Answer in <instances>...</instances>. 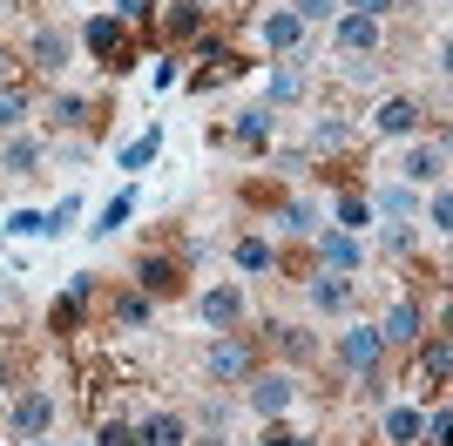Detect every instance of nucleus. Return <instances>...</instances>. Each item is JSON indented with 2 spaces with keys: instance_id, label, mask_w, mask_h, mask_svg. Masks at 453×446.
I'll return each instance as SVG.
<instances>
[{
  "instance_id": "c03bdc74",
  "label": "nucleus",
  "mask_w": 453,
  "mask_h": 446,
  "mask_svg": "<svg viewBox=\"0 0 453 446\" xmlns=\"http://www.w3.org/2000/svg\"><path fill=\"white\" fill-rule=\"evenodd\" d=\"M7 81H14V55H7V48H0V88H7Z\"/></svg>"
},
{
  "instance_id": "49530a36",
  "label": "nucleus",
  "mask_w": 453,
  "mask_h": 446,
  "mask_svg": "<svg viewBox=\"0 0 453 446\" xmlns=\"http://www.w3.org/2000/svg\"><path fill=\"white\" fill-rule=\"evenodd\" d=\"M440 68H447V74H453V41H447V55H440Z\"/></svg>"
},
{
  "instance_id": "aec40b11",
  "label": "nucleus",
  "mask_w": 453,
  "mask_h": 446,
  "mask_svg": "<svg viewBox=\"0 0 453 446\" xmlns=\"http://www.w3.org/2000/svg\"><path fill=\"white\" fill-rule=\"evenodd\" d=\"M419 433H426V412H413V406L386 412V446H419Z\"/></svg>"
},
{
  "instance_id": "423d86ee",
  "label": "nucleus",
  "mask_w": 453,
  "mask_h": 446,
  "mask_svg": "<svg viewBox=\"0 0 453 446\" xmlns=\"http://www.w3.org/2000/svg\"><path fill=\"white\" fill-rule=\"evenodd\" d=\"M7 427H14L20 440H41V433L55 427V392H20L14 412H7Z\"/></svg>"
},
{
  "instance_id": "37998d69",
  "label": "nucleus",
  "mask_w": 453,
  "mask_h": 446,
  "mask_svg": "<svg viewBox=\"0 0 453 446\" xmlns=\"http://www.w3.org/2000/svg\"><path fill=\"white\" fill-rule=\"evenodd\" d=\"M352 14H386V7H399V0H345Z\"/></svg>"
},
{
  "instance_id": "7c9ffc66",
  "label": "nucleus",
  "mask_w": 453,
  "mask_h": 446,
  "mask_svg": "<svg viewBox=\"0 0 453 446\" xmlns=\"http://www.w3.org/2000/svg\"><path fill=\"white\" fill-rule=\"evenodd\" d=\"M0 230H7V237H48V217H41V210H14Z\"/></svg>"
},
{
  "instance_id": "a18cd8bd",
  "label": "nucleus",
  "mask_w": 453,
  "mask_h": 446,
  "mask_svg": "<svg viewBox=\"0 0 453 446\" xmlns=\"http://www.w3.org/2000/svg\"><path fill=\"white\" fill-rule=\"evenodd\" d=\"M196 446H230V440H224V433H203V440H196Z\"/></svg>"
},
{
  "instance_id": "cd10ccee",
  "label": "nucleus",
  "mask_w": 453,
  "mask_h": 446,
  "mask_svg": "<svg viewBox=\"0 0 453 446\" xmlns=\"http://www.w3.org/2000/svg\"><path fill=\"white\" fill-rule=\"evenodd\" d=\"M115 20H122V27H156V0H115Z\"/></svg>"
},
{
  "instance_id": "e433bc0d",
  "label": "nucleus",
  "mask_w": 453,
  "mask_h": 446,
  "mask_svg": "<svg viewBox=\"0 0 453 446\" xmlns=\"http://www.w3.org/2000/svg\"><path fill=\"white\" fill-rule=\"evenodd\" d=\"M291 14H298V20H332V14H339V0H291Z\"/></svg>"
},
{
  "instance_id": "2eb2a0df",
  "label": "nucleus",
  "mask_w": 453,
  "mask_h": 446,
  "mask_svg": "<svg viewBox=\"0 0 453 446\" xmlns=\"http://www.w3.org/2000/svg\"><path fill=\"white\" fill-rule=\"evenodd\" d=\"M379 135H419V102H406V95H393V102H379Z\"/></svg>"
},
{
  "instance_id": "6ab92c4d",
  "label": "nucleus",
  "mask_w": 453,
  "mask_h": 446,
  "mask_svg": "<svg viewBox=\"0 0 453 446\" xmlns=\"http://www.w3.org/2000/svg\"><path fill=\"white\" fill-rule=\"evenodd\" d=\"M129 217H135V189H122V196H109V210H102V217L88 223V237H95V243H109V237H115V230H122Z\"/></svg>"
},
{
  "instance_id": "c9c22d12",
  "label": "nucleus",
  "mask_w": 453,
  "mask_h": 446,
  "mask_svg": "<svg viewBox=\"0 0 453 446\" xmlns=\"http://www.w3.org/2000/svg\"><path fill=\"white\" fill-rule=\"evenodd\" d=\"M426 217H434V230H440V237H453V189H440Z\"/></svg>"
},
{
  "instance_id": "9b49d317",
  "label": "nucleus",
  "mask_w": 453,
  "mask_h": 446,
  "mask_svg": "<svg viewBox=\"0 0 453 446\" xmlns=\"http://www.w3.org/2000/svg\"><path fill=\"white\" fill-rule=\"evenodd\" d=\"M379 41H386V20H379V14H345L339 20V48H345V55H372Z\"/></svg>"
},
{
  "instance_id": "b1692460",
  "label": "nucleus",
  "mask_w": 453,
  "mask_h": 446,
  "mask_svg": "<svg viewBox=\"0 0 453 446\" xmlns=\"http://www.w3.org/2000/svg\"><path fill=\"white\" fill-rule=\"evenodd\" d=\"M109 318L122 325V332H142V325H150V297H142V291H122L109 304Z\"/></svg>"
},
{
  "instance_id": "de8ad7c7",
  "label": "nucleus",
  "mask_w": 453,
  "mask_h": 446,
  "mask_svg": "<svg viewBox=\"0 0 453 446\" xmlns=\"http://www.w3.org/2000/svg\"><path fill=\"white\" fill-rule=\"evenodd\" d=\"M35 446H55V440H35Z\"/></svg>"
},
{
  "instance_id": "a211bd4d",
  "label": "nucleus",
  "mask_w": 453,
  "mask_h": 446,
  "mask_svg": "<svg viewBox=\"0 0 453 446\" xmlns=\"http://www.w3.org/2000/svg\"><path fill=\"white\" fill-rule=\"evenodd\" d=\"M419 372H426V379H453V332L419 338Z\"/></svg>"
},
{
  "instance_id": "5701e85b",
  "label": "nucleus",
  "mask_w": 453,
  "mask_h": 446,
  "mask_svg": "<svg viewBox=\"0 0 453 446\" xmlns=\"http://www.w3.org/2000/svg\"><path fill=\"white\" fill-rule=\"evenodd\" d=\"M27 115H35V95L20 88V81H7V88H0V129H20Z\"/></svg>"
},
{
  "instance_id": "8fccbe9b",
  "label": "nucleus",
  "mask_w": 453,
  "mask_h": 446,
  "mask_svg": "<svg viewBox=\"0 0 453 446\" xmlns=\"http://www.w3.org/2000/svg\"><path fill=\"white\" fill-rule=\"evenodd\" d=\"M203 7H217V0H203Z\"/></svg>"
},
{
  "instance_id": "473e14b6",
  "label": "nucleus",
  "mask_w": 453,
  "mask_h": 446,
  "mask_svg": "<svg viewBox=\"0 0 453 446\" xmlns=\"http://www.w3.org/2000/svg\"><path fill=\"white\" fill-rule=\"evenodd\" d=\"M95 446H135V427L129 419H102V427H95Z\"/></svg>"
},
{
  "instance_id": "3c124183",
  "label": "nucleus",
  "mask_w": 453,
  "mask_h": 446,
  "mask_svg": "<svg viewBox=\"0 0 453 446\" xmlns=\"http://www.w3.org/2000/svg\"><path fill=\"white\" fill-rule=\"evenodd\" d=\"M88 446H95V440H88Z\"/></svg>"
},
{
  "instance_id": "72a5a7b5",
  "label": "nucleus",
  "mask_w": 453,
  "mask_h": 446,
  "mask_svg": "<svg viewBox=\"0 0 453 446\" xmlns=\"http://www.w3.org/2000/svg\"><path fill=\"white\" fill-rule=\"evenodd\" d=\"M426 433H434V440H419V446H453V406H440L434 419H426Z\"/></svg>"
},
{
  "instance_id": "a878e982",
  "label": "nucleus",
  "mask_w": 453,
  "mask_h": 446,
  "mask_svg": "<svg viewBox=\"0 0 453 446\" xmlns=\"http://www.w3.org/2000/svg\"><path fill=\"white\" fill-rule=\"evenodd\" d=\"M156 156H163V129H150L142 142H129V149H122V169H150Z\"/></svg>"
},
{
  "instance_id": "f8f14e48",
  "label": "nucleus",
  "mask_w": 453,
  "mask_h": 446,
  "mask_svg": "<svg viewBox=\"0 0 453 446\" xmlns=\"http://www.w3.org/2000/svg\"><path fill=\"white\" fill-rule=\"evenodd\" d=\"M257 35H265V48H278V55H291V48H298V35H304V20L291 14V7H271V14L257 20Z\"/></svg>"
},
{
  "instance_id": "f257e3e1",
  "label": "nucleus",
  "mask_w": 453,
  "mask_h": 446,
  "mask_svg": "<svg viewBox=\"0 0 453 446\" xmlns=\"http://www.w3.org/2000/svg\"><path fill=\"white\" fill-rule=\"evenodd\" d=\"M81 41H88V55L102 61V68H129V61H142L135 35H129V27H122L115 14H95L88 27H81Z\"/></svg>"
},
{
  "instance_id": "412c9836",
  "label": "nucleus",
  "mask_w": 453,
  "mask_h": 446,
  "mask_svg": "<svg viewBox=\"0 0 453 446\" xmlns=\"http://www.w3.org/2000/svg\"><path fill=\"white\" fill-rule=\"evenodd\" d=\"M332 223H339V230H352V237H359L365 223H372V196H359V189H345L339 204H332Z\"/></svg>"
},
{
  "instance_id": "4468645a",
  "label": "nucleus",
  "mask_w": 453,
  "mask_h": 446,
  "mask_svg": "<svg viewBox=\"0 0 453 446\" xmlns=\"http://www.w3.org/2000/svg\"><path fill=\"white\" fill-rule=\"evenodd\" d=\"M399 176H406L413 189H426V183H440V176H447V156L419 142V149H406V163H399Z\"/></svg>"
},
{
  "instance_id": "7ed1b4c3",
  "label": "nucleus",
  "mask_w": 453,
  "mask_h": 446,
  "mask_svg": "<svg viewBox=\"0 0 453 446\" xmlns=\"http://www.w3.org/2000/svg\"><path fill=\"white\" fill-rule=\"evenodd\" d=\"M88 297H95V278L88 271H75V278H68V291L55 297V311H48V332H81V318H88Z\"/></svg>"
},
{
  "instance_id": "4be33fe9",
  "label": "nucleus",
  "mask_w": 453,
  "mask_h": 446,
  "mask_svg": "<svg viewBox=\"0 0 453 446\" xmlns=\"http://www.w3.org/2000/svg\"><path fill=\"white\" fill-rule=\"evenodd\" d=\"M311 304H319V311H345V304H352V284L339 278V271H332V278H311Z\"/></svg>"
},
{
  "instance_id": "09e8293b",
  "label": "nucleus",
  "mask_w": 453,
  "mask_h": 446,
  "mask_svg": "<svg viewBox=\"0 0 453 446\" xmlns=\"http://www.w3.org/2000/svg\"><path fill=\"white\" fill-rule=\"evenodd\" d=\"M0 14H7V0H0Z\"/></svg>"
},
{
  "instance_id": "58836bf2",
  "label": "nucleus",
  "mask_w": 453,
  "mask_h": 446,
  "mask_svg": "<svg viewBox=\"0 0 453 446\" xmlns=\"http://www.w3.org/2000/svg\"><path fill=\"white\" fill-rule=\"evenodd\" d=\"M291 95H298V68H278L271 74V102H291Z\"/></svg>"
},
{
  "instance_id": "bb28decb",
  "label": "nucleus",
  "mask_w": 453,
  "mask_h": 446,
  "mask_svg": "<svg viewBox=\"0 0 453 446\" xmlns=\"http://www.w3.org/2000/svg\"><path fill=\"white\" fill-rule=\"evenodd\" d=\"M237 142H244V149H265L271 142V109H250L244 122H237Z\"/></svg>"
},
{
  "instance_id": "c756f323",
  "label": "nucleus",
  "mask_w": 453,
  "mask_h": 446,
  "mask_svg": "<svg viewBox=\"0 0 453 446\" xmlns=\"http://www.w3.org/2000/svg\"><path fill=\"white\" fill-rule=\"evenodd\" d=\"M237 264H244V271H278V258H271L265 237H244V243H237Z\"/></svg>"
},
{
  "instance_id": "ddd939ff",
  "label": "nucleus",
  "mask_w": 453,
  "mask_h": 446,
  "mask_svg": "<svg viewBox=\"0 0 453 446\" xmlns=\"http://www.w3.org/2000/svg\"><path fill=\"white\" fill-rule=\"evenodd\" d=\"M359 264V237L352 230H319V271H352Z\"/></svg>"
},
{
  "instance_id": "dca6fc26",
  "label": "nucleus",
  "mask_w": 453,
  "mask_h": 446,
  "mask_svg": "<svg viewBox=\"0 0 453 446\" xmlns=\"http://www.w3.org/2000/svg\"><path fill=\"white\" fill-rule=\"evenodd\" d=\"M189 427H183V412H156V419H142L135 427V446H183Z\"/></svg>"
},
{
  "instance_id": "a19ab883",
  "label": "nucleus",
  "mask_w": 453,
  "mask_h": 446,
  "mask_svg": "<svg viewBox=\"0 0 453 446\" xmlns=\"http://www.w3.org/2000/svg\"><path fill=\"white\" fill-rule=\"evenodd\" d=\"M68 217H75V196H61V204L48 210V237H61V230H68Z\"/></svg>"
},
{
  "instance_id": "39448f33",
  "label": "nucleus",
  "mask_w": 453,
  "mask_h": 446,
  "mask_svg": "<svg viewBox=\"0 0 453 446\" xmlns=\"http://www.w3.org/2000/svg\"><path fill=\"white\" fill-rule=\"evenodd\" d=\"M250 358H257V345L244 332H224L210 345V379H250Z\"/></svg>"
},
{
  "instance_id": "1a4fd4ad",
  "label": "nucleus",
  "mask_w": 453,
  "mask_h": 446,
  "mask_svg": "<svg viewBox=\"0 0 453 446\" xmlns=\"http://www.w3.org/2000/svg\"><path fill=\"white\" fill-rule=\"evenodd\" d=\"M291 399H298V392H291V379H284V372H250V406L265 412V419H278Z\"/></svg>"
},
{
  "instance_id": "0eeeda50",
  "label": "nucleus",
  "mask_w": 453,
  "mask_h": 446,
  "mask_svg": "<svg viewBox=\"0 0 453 446\" xmlns=\"http://www.w3.org/2000/svg\"><path fill=\"white\" fill-rule=\"evenodd\" d=\"M196 304H203L210 332H237V325H244V291H237V284H210Z\"/></svg>"
},
{
  "instance_id": "79ce46f5",
  "label": "nucleus",
  "mask_w": 453,
  "mask_h": 446,
  "mask_svg": "<svg viewBox=\"0 0 453 446\" xmlns=\"http://www.w3.org/2000/svg\"><path fill=\"white\" fill-rule=\"evenodd\" d=\"M284 230H311V204H284Z\"/></svg>"
},
{
  "instance_id": "f03ea898",
  "label": "nucleus",
  "mask_w": 453,
  "mask_h": 446,
  "mask_svg": "<svg viewBox=\"0 0 453 446\" xmlns=\"http://www.w3.org/2000/svg\"><path fill=\"white\" fill-rule=\"evenodd\" d=\"M135 284H142V297H183V264L176 258H163V250H142L135 258Z\"/></svg>"
},
{
  "instance_id": "6e6552de",
  "label": "nucleus",
  "mask_w": 453,
  "mask_h": 446,
  "mask_svg": "<svg viewBox=\"0 0 453 446\" xmlns=\"http://www.w3.org/2000/svg\"><path fill=\"white\" fill-rule=\"evenodd\" d=\"M379 352H386V332H379V325H352V332L339 338V358H345L352 372H372Z\"/></svg>"
},
{
  "instance_id": "393cba45",
  "label": "nucleus",
  "mask_w": 453,
  "mask_h": 446,
  "mask_svg": "<svg viewBox=\"0 0 453 446\" xmlns=\"http://www.w3.org/2000/svg\"><path fill=\"white\" fill-rule=\"evenodd\" d=\"M372 210H379V217H393V223H406V217H413V183H386L372 196Z\"/></svg>"
},
{
  "instance_id": "4c0bfd02",
  "label": "nucleus",
  "mask_w": 453,
  "mask_h": 446,
  "mask_svg": "<svg viewBox=\"0 0 453 446\" xmlns=\"http://www.w3.org/2000/svg\"><path fill=\"white\" fill-rule=\"evenodd\" d=\"M257 446H311L304 433H291V427H278V419H265V440Z\"/></svg>"
},
{
  "instance_id": "f704fd0d",
  "label": "nucleus",
  "mask_w": 453,
  "mask_h": 446,
  "mask_svg": "<svg viewBox=\"0 0 453 446\" xmlns=\"http://www.w3.org/2000/svg\"><path fill=\"white\" fill-rule=\"evenodd\" d=\"M271 332H278V345H284L291 358H311V338H304L298 325H271Z\"/></svg>"
},
{
  "instance_id": "f3484780",
  "label": "nucleus",
  "mask_w": 453,
  "mask_h": 446,
  "mask_svg": "<svg viewBox=\"0 0 453 446\" xmlns=\"http://www.w3.org/2000/svg\"><path fill=\"white\" fill-rule=\"evenodd\" d=\"M27 55H35V68H41V74H61V68H68V41H61L55 27H35Z\"/></svg>"
},
{
  "instance_id": "9d476101",
  "label": "nucleus",
  "mask_w": 453,
  "mask_h": 446,
  "mask_svg": "<svg viewBox=\"0 0 453 446\" xmlns=\"http://www.w3.org/2000/svg\"><path fill=\"white\" fill-rule=\"evenodd\" d=\"M379 332H386V345H413V338H426V311H419V297H399Z\"/></svg>"
},
{
  "instance_id": "20e7f679",
  "label": "nucleus",
  "mask_w": 453,
  "mask_h": 446,
  "mask_svg": "<svg viewBox=\"0 0 453 446\" xmlns=\"http://www.w3.org/2000/svg\"><path fill=\"white\" fill-rule=\"evenodd\" d=\"M203 27H210L203 0H170V7H156V35H163V41H196Z\"/></svg>"
},
{
  "instance_id": "ea45409f",
  "label": "nucleus",
  "mask_w": 453,
  "mask_h": 446,
  "mask_svg": "<svg viewBox=\"0 0 453 446\" xmlns=\"http://www.w3.org/2000/svg\"><path fill=\"white\" fill-rule=\"evenodd\" d=\"M311 142H319V149H345V122H319V129H311Z\"/></svg>"
},
{
  "instance_id": "c85d7f7f",
  "label": "nucleus",
  "mask_w": 453,
  "mask_h": 446,
  "mask_svg": "<svg viewBox=\"0 0 453 446\" xmlns=\"http://www.w3.org/2000/svg\"><path fill=\"white\" fill-rule=\"evenodd\" d=\"M88 102H81V95H55V129H81V122H88Z\"/></svg>"
},
{
  "instance_id": "2f4dec72",
  "label": "nucleus",
  "mask_w": 453,
  "mask_h": 446,
  "mask_svg": "<svg viewBox=\"0 0 453 446\" xmlns=\"http://www.w3.org/2000/svg\"><path fill=\"white\" fill-rule=\"evenodd\" d=\"M35 156H41V142H7L0 169H7V176H27V169H35Z\"/></svg>"
}]
</instances>
